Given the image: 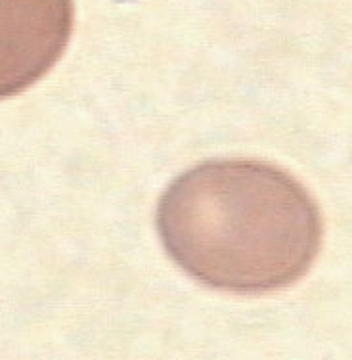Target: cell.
I'll use <instances>...</instances> for the list:
<instances>
[{
	"label": "cell",
	"mask_w": 352,
	"mask_h": 360,
	"mask_svg": "<svg viewBox=\"0 0 352 360\" xmlns=\"http://www.w3.org/2000/svg\"><path fill=\"white\" fill-rule=\"evenodd\" d=\"M157 229L184 272L240 295L295 284L316 261L324 236L306 188L255 160L207 161L180 174L159 201Z\"/></svg>",
	"instance_id": "1"
},
{
	"label": "cell",
	"mask_w": 352,
	"mask_h": 360,
	"mask_svg": "<svg viewBox=\"0 0 352 360\" xmlns=\"http://www.w3.org/2000/svg\"><path fill=\"white\" fill-rule=\"evenodd\" d=\"M73 0H0V96L46 75L70 44Z\"/></svg>",
	"instance_id": "2"
}]
</instances>
